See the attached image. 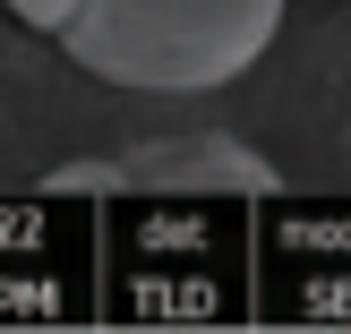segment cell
Instances as JSON below:
<instances>
[{
	"label": "cell",
	"mask_w": 351,
	"mask_h": 334,
	"mask_svg": "<svg viewBox=\"0 0 351 334\" xmlns=\"http://www.w3.org/2000/svg\"><path fill=\"white\" fill-rule=\"evenodd\" d=\"M343 146H351V129H343Z\"/></svg>",
	"instance_id": "3"
},
{
	"label": "cell",
	"mask_w": 351,
	"mask_h": 334,
	"mask_svg": "<svg viewBox=\"0 0 351 334\" xmlns=\"http://www.w3.org/2000/svg\"><path fill=\"white\" fill-rule=\"evenodd\" d=\"M0 9H9L17 26H34V34H60V17L77 9V0H0Z\"/></svg>",
	"instance_id": "2"
},
{
	"label": "cell",
	"mask_w": 351,
	"mask_h": 334,
	"mask_svg": "<svg viewBox=\"0 0 351 334\" xmlns=\"http://www.w3.org/2000/svg\"><path fill=\"white\" fill-rule=\"evenodd\" d=\"M283 34V0H77L60 17V51L129 95H206L266 60Z\"/></svg>",
	"instance_id": "1"
}]
</instances>
